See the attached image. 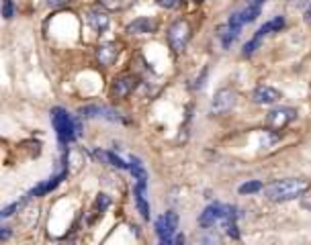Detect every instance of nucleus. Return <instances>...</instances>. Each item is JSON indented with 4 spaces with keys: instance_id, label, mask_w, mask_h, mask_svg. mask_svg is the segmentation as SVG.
Instances as JSON below:
<instances>
[{
    "instance_id": "f257e3e1",
    "label": "nucleus",
    "mask_w": 311,
    "mask_h": 245,
    "mask_svg": "<svg viewBox=\"0 0 311 245\" xmlns=\"http://www.w3.org/2000/svg\"><path fill=\"white\" fill-rule=\"evenodd\" d=\"M309 190V182L303 178H285V180H275L268 186H264V194L270 201L285 203L303 196Z\"/></svg>"
},
{
    "instance_id": "f03ea898",
    "label": "nucleus",
    "mask_w": 311,
    "mask_h": 245,
    "mask_svg": "<svg viewBox=\"0 0 311 245\" xmlns=\"http://www.w3.org/2000/svg\"><path fill=\"white\" fill-rule=\"evenodd\" d=\"M51 123H53V129H55L62 143H68V141H72L80 135V125L62 106L51 108Z\"/></svg>"
},
{
    "instance_id": "7ed1b4c3",
    "label": "nucleus",
    "mask_w": 311,
    "mask_h": 245,
    "mask_svg": "<svg viewBox=\"0 0 311 245\" xmlns=\"http://www.w3.org/2000/svg\"><path fill=\"white\" fill-rule=\"evenodd\" d=\"M190 37V27L186 20H176L168 31V43L174 51H182Z\"/></svg>"
},
{
    "instance_id": "20e7f679",
    "label": "nucleus",
    "mask_w": 311,
    "mask_h": 245,
    "mask_svg": "<svg viewBox=\"0 0 311 245\" xmlns=\"http://www.w3.org/2000/svg\"><path fill=\"white\" fill-rule=\"evenodd\" d=\"M236 102H238L236 90H231V88H221V90L215 94L213 102H211V113H213V115H223V113L231 110V108L236 106Z\"/></svg>"
},
{
    "instance_id": "39448f33",
    "label": "nucleus",
    "mask_w": 311,
    "mask_h": 245,
    "mask_svg": "<svg viewBox=\"0 0 311 245\" xmlns=\"http://www.w3.org/2000/svg\"><path fill=\"white\" fill-rule=\"evenodd\" d=\"M297 119V110L295 108H289V106H277V108H273L270 113H268V117H266V123H268V127H273V129H285L291 121H295Z\"/></svg>"
},
{
    "instance_id": "423d86ee",
    "label": "nucleus",
    "mask_w": 311,
    "mask_h": 245,
    "mask_svg": "<svg viewBox=\"0 0 311 245\" xmlns=\"http://www.w3.org/2000/svg\"><path fill=\"white\" fill-rule=\"evenodd\" d=\"M178 229V215L176 213H166L156 221V233L160 239H172Z\"/></svg>"
},
{
    "instance_id": "0eeeda50",
    "label": "nucleus",
    "mask_w": 311,
    "mask_h": 245,
    "mask_svg": "<svg viewBox=\"0 0 311 245\" xmlns=\"http://www.w3.org/2000/svg\"><path fill=\"white\" fill-rule=\"evenodd\" d=\"M135 86H138V78L135 76H121V78H117L115 80V84H113V94L117 96V98H125V96H129L133 90H135Z\"/></svg>"
},
{
    "instance_id": "6e6552de",
    "label": "nucleus",
    "mask_w": 311,
    "mask_h": 245,
    "mask_svg": "<svg viewBox=\"0 0 311 245\" xmlns=\"http://www.w3.org/2000/svg\"><path fill=\"white\" fill-rule=\"evenodd\" d=\"M221 217H223V205H219V203L209 205V207L201 213V217H199V225H201V227H205V229H209V227H213V225H215V221H221Z\"/></svg>"
},
{
    "instance_id": "1a4fd4ad",
    "label": "nucleus",
    "mask_w": 311,
    "mask_h": 245,
    "mask_svg": "<svg viewBox=\"0 0 311 245\" xmlns=\"http://www.w3.org/2000/svg\"><path fill=\"white\" fill-rule=\"evenodd\" d=\"M252 98H254V102H258V104H275V102L281 98V92H279L277 88H273V86H258V88L254 90Z\"/></svg>"
},
{
    "instance_id": "9d476101",
    "label": "nucleus",
    "mask_w": 311,
    "mask_h": 245,
    "mask_svg": "<svg viewBox=\"0 0 311 245\" xmlns=\"http://www.w3.org/2000/svg\"><path fill=\"white\" fill-rule=\"evenodd\" d=\"M96 57H99V61L103 65H113L117 61V57H119V47L115 43H105V45H101L96 49Z\"/></svg>"
},
{
    "instance_id": "9b49d317",
    "label": "nucleus",
    "mask_w": 311,
    "mask_h": 245,
    "mask_svg": "<svg viewBox=\"0 0 311 245\" xmlns=\"http://www.w3.org/2000/svg\"><path fill=\"white\" fill-rule=\"evenodd\" d=\"M221 223H223L225 233H227L231 239H238V237H240V231H238V225H236V209H234V207H223Z\"/></svg>"
},
{
    "instance_id": "f8f14e48",
    "label": "nucleus",
    "mask_w": 311,
    "mask_h": 245,
    "mask_svg": "<svg viewBox=\"0 0 311 245\" xmlns=\"http://www.w3.org/2000/svg\"><path fill=\"white\" fill-rule=\"evenodd\" d=\"M88 23H90V27L94 29V31H99V33H105L107 29H109V25H111V18H109V14L105 12V10H90L88 12Z\"/></svg>"
},
{
    "instance_id": "ddd939ff",
    "label": "nucleus",
    "mask_w": 311,
    "mask_h": 245,
    "mask_svg": "<svg viewBox=\"0 0 311 245\" xmlns=\"http://www.w3.org/2000/svg\"><path fill=\"white\" fill-rule=\"evenodd\" d=\"M156 29V23L152 18H148V16H142V18H138V20H133L129 27H127V31L129 33H135V35H142V33H152Z\"/></svg>"
},
{
    "instance_id": "4468645a",
    "label": "nucleus",
    "mask_w": 311,
    "mask_h": 245,
    "mask_svg": "<svg viewBox=\"0 0 311 245\" xmlns=\"http://www.w3.org/2000/svg\"><path fill=\"white\" fill-rule=\"evenodd\" d=\"M66 176V172H62V174H57V176H53L49 182H43V184H39L37 188H33L31 190V194L29 196H41V194H45V192H49V190H53L60 182H62V178Z\"/></svg>"
},
{
    "instance_id": "2eb2a0df",
    "label": "nucleus",
    "mask_w": 311,
    "mask_h": 245,
    "mask_svg": "<svg viewBox=\"0 0 311 245\" xmlns=\"http://www.w3.org/2000/svg\"><path fill=\"white\" fill-rule=\"evenodd\" d=\"M283 27H285V18H283V16H275L273 20H268L266 25H262V27L256 31V35L264 37L266 33H270V31H281Z\"/></svg>"
},
{
    "instance_id": "dca6fc26",
    "label": "nucleus",
    "mask_w": 311,
    "mask_h": 245,
    "mask_svg": "<svg viewBox=\"0 0 311 245\" xmlns=\"http://www.w3.org/2000/svg\"><path fill=\"white\" fill-rule=\"evenodd\" d=\"M94 155H96L99 160H105V162H109L111 166H117V168H121V170L129 168V166H127V164H125L121 158H117V155H115V153H111V151H99V149H96V151H94Z\"/></svg>"
},
{
    "instance_id": "f3484780",
    "label": "nucleus",
    "mask_w": 311,
    "mask_h": 245,
    "mask_svg": "<svg viewBox=\"0 0 311 245\" xmlns=\"http://www.w3.org/2000/svg\"><path fill=\"white\" fill-rule=\"evenodd\" d=\"M135 203H138V209H140L142 217H144V219H150V207H148V203H146V190L135 188Z\"/></svg>"
},
{
    "instance_id": "a211bd4d",
    "label": "nucleus",
    "mask_w": 311,
    "mask_h": 245,
    "mask_svg": "<svg viewBox=\"0 0 311 245\" xmlns=\"http://www.w3.org/2000/svg\"><path fill=\"white\" fill-rule=\"evenodd\" d=\"M240 31H242V29H236V27H229V25H227V27L223 29V33H221V41H223V47H229V45H231V43L238 39Z\"/></svg>"
},
{
    "instance_id": "6ab92c4d",
    "label": "nucleus",
    "mask_w": 311,
    "mask_h": 245,
    "mask_svg": "<svg viewBox=\"0 0 311 245\" xmlns=\"http://www.w3.org/2000/svg\"><path fill=\"white\" fill-rule=\"evenodd\" d=\"M240 12H242V20H244V25H246V23H254V20H256V16L260 14V6H250V4H248V6H246V8H242Z\"/></svg>"
},
{
    "instance_id": "aec40b11",
    "label": "nucleus",
    "mask_w": 311,
    "mask_h": 245,
    "mask_svg": "<svg viewBox=\"0 0 311 245\" xmlns=\"http://www.w3.org/2000/svg\"><path fill=\"white\" fill-rule=\"evenodd\" d=\"M264 186H262V182H258V180H252V182H246V184H242L240 186V194H254V192H260Z\"/></svg>"
},
{
    "instance_id": "412c9836",
    "label": "nucleus",
    "mask_w": 311,
    "mask_h": 245,
    "mask_svg": "<svg viewBox=\"0 0 311 245\" xmlns=\"http://www.w3.org/2000/svg\"><path fill=\"white\" fill-rule=\"evenodd\" d=\"M260 43H262V37H260V35H256L252 41H248V43L244 45V51H242V53H244L246 57H248V55H252V53H254V51L260 47Z\"/></svg>"
},
{
    "instance_id": "4be33fe9",
    "label": "nucleus",
    "mask_w": 311,
    "mask_h": 245,
    "mask_svg": "<svg viewBox=\"0 0 311 245\" xmlns=\"http://www.w3.org/2000/svg\"><path fill=\"white\" fill-rule=\"evenodd\" d=\"M201 245H221V239L215 231H207L203 237H201Z\"/></svg>"
},
{
    "instance_id": "5701e85b",
    "label": "nucleus",
    "mask_w": 311,
    "mask_h": 245,
    "mask_svg": "<svg viewBox=\"0 0 311 245\" xmlns=\"http://www.w3.org/2000/svg\"><path fill=\"white\" fill-rule=\"evenodd\" d=\"M12 12H14L12 0H4V2H2V16H4V18H10V16H12Z\"/></svg>"
},
{
    "instance_id": "b1692460",
    "label": "nucleus",
    "mask_w": 311,
    "mask_h": 245,
    "mask_svg": "<svg viewBox=\"0 0 311 245\" xmlns=\"http://www.w3.org/2000/svg\"><path fill=\"white\" fill-rule=\"evenodd\" d=\"M18 209H21V203H12V205H10V207H6L0 215H2V219H6V217H10L14 211H18Z\"/></svg>"
},
{
    "instance_id": "393cba45",
    "label": "nucleus",
    "mask_w": 311,
    "mask_h": 245,
    "mask_svg": "<svg viewBox=\"0 0 311 245\" xmlns=\"http://www.w3.org/2000/svg\"><path fill=\"white\" fill-rule=\"evenodd\" d=\"M158 4H160L162 8H174V6L180 4V0H158Z\"/></svg>"
},
{
    "instance_id": "a878e982",
    "label": "nucleus",
    "mask_w": 311,
    "mask_h": 245,
    "mask_svg": "<svg viewBox=\"0 0 311 245\" xmlns=\"http://www.w3.org/2000/svg\"><path fill=\"white\" fill-rule=\"evenodd\" d=\"M96 207H99L101 211H105V209L109 207V198H107L105 194H101V196H99V201H96Z\"/></svg>"
},
{
    "instance_id": "bb28decb",
    "label": "nucleus",
    "mask_w": 311,
    "mask_h": 245,
    "mask_svg": "<svg viewBox=\"0 0 311 245\" xmlns=\"http://www.w3.org/2000/svg\"><path fill=\"white\" fill-rule=\"evenodd\" d=\"M101 4L113 10V8H117V6H119V0H101Z\"/></svg>"
},
{
    "instance_id": "cd10ccee",
    "label": "nucleus",
    "mask_w": 311,
    "mask_h": 245,
    "mask_svg": "<svg viewBox=\"0 0 311 245\" xmlns=\"http://www.w3.org/2000/svg\"><path fill=\"white\" fill-rule=\"evenodd\" d=\"M264 2H266V0H248V4H250V6H262Z\"/></svg>"
},
{
    "instance_id": "c85d7f7f",
    "label": "nucleus",
    "mask_w": 311,
    "mask_h": 245,
    "mask_svg": "<svg viewBox=\"0 0 311 245\" xmlns=\"http://www.w3.org/2000/svg\"><path fill=\"white\" fill-rule=\"evenodd\" d=\"M160 245H174L172 239H160Z\"/></svg>"
},
{
    "instance_id": "c756f323",
    "label": "nucleus",
    "mask_w": 311,
    "mask_h": 245,
    "mask_svg": "<svg viewBox=\"0 0 311 245\" xmlns=\"http://www.w3.org/2000/svg\"><path fill=\"white\" fill-rule=\"evenodd\" d=\"M51 6H57V4H62V2H66V0H47Z\"/></svg>"
},
{
    "instance_id": "7c9ffc66",
    "label": "nucleus",
    "mask_w": 311,
    "mask_h": 245,
    "mask_svg": "<svg viewBox=\"0 0 311 245\" xmlns=\"http://www.w3.org/2000/svg\"><path fill=\"white\" fill-rule=\"evenodd\" d=\"M0 235H2V239H6V237H8V235H10V231H8V229H4V231H2V233H0Z\"/></svg>"
},
{
    "instance_id": "2f4dec72",
    "label": "nucleus",
    "mask_w": 311,
    "mask_h": 245,
    "mask_svg": "<svg viewBox=\"0 0 311 245\" xmlns=\"http://www.w3.org/2000/svg\"><path fill=\"white\" fill-rule=\"evenodd\" d=\"M305 16H307V20L311 23V4H309V8H307V12H305Z\"/></svg>"
}]
</instances>
